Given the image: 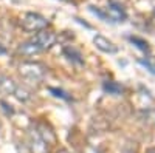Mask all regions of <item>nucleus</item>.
I'll use <instances>...</instances> for the list:
<instances>
[{
	"label": "nucleus",
	"instance_id": "obj_10",
	"mask_svg": "<svg viewBox=\"0 0 155 153\" xmlns=\"http://www.w3.org/2000/svg\"><path fill=\"white\" fill-rule=\"evenodd\" d=\"M104 90H106V91H110L112 94H120L123 88H121L120 85L113 84V82H109V84H106V85H104Z\"/></svg>",
	"mask_w": 155,
	"mask_h": 153
},
{
	"label": "nucleus",
	"instance_id": "obj_11",
	"mask_svg": "<svg viewBox=\"0 0 155 153\" xmlns=\"http://www.w3.org/2000/svg\"><path fill=\"white\" fill-rule=\"evenodd\" d=\"M130 42H132V43H138L137 46H138L140 49H143V51H147V43H146L144 40H140L138 37H130Z\"/></svg>",
	"mask_w": 155,
	"mask_h": 153
},
{
	"label": "nucleus",
	"instance_id": "obj_9",
	"mask_svg": "<svg viewBox=\"0 0 155 153\" xmlns=\"http://www.w3.org/2000/svg\"><path fill=\"white\" fill-rule=\"evenodd\" d=\"M64 53H65V54L68 56V59H70V60H74V62H78V63H82L81 54H79V53H76V51H74L73 48H65V49H64Z\"/></svg>",
	"mask_w": 155,
	"mask_h": 153
},
{
	"label": "nucleus",
	"instance_id": "obj_1",
	"mask_svg": "<svg viewBox=\"0 0 155 153\" xmlns=\"http://www.w3.org/2000/svg\"><path fill=\"white\" fill-rule=\"evenodd\" d=\"M19 73L23 79L31 81V82H39L44 79L47 68L39 62H23L19 67Z\"/></svg>",
	"mask_w": 155,
	"mask_h": 153
},
{
	"label": "nucleus",
	"instance_id": "obj_2",
	"mask_svg": "<svg viewBox=\"0 0 155 153\" xmlns=\"http://www.w3.org/2000/svg\"><path fill=\"white\" fill-rule=\"evenodd\" d=\"M20 25H22V28L25 31H30V33H37V31H41V30H45L48 27V20L41 16V14H37V12H27L22 20H20Z\"/></svg>",
	"mask_w": 155,
	"mask_h": 153
},
{
	"label": "nucleus",
	"instance_id": "obj_8",
	"mask_svg": "<svg viewBox=\"0 0 155 153\" xmlns=\"http://www.w3.org/2000/svg\"><path fill=\"white\" fill-rule=\"evenodd\" d=\"M14 96L19 99V100H22V102H25V100H28L30 97H31V94H30V91L28 90H25V88H22V87H19L17 85V88H16V91H14Z\"/></svg>",
	"mask_w": 155,
	"mask_h": 153
},
{
	"label": "nucleus",
	"instance_id": "obj_7",
	"mask_svg": "<svg viewBox=\"0 0 155 153\" xmlns=\"http://www.w3.org/2000/svg\"><path fill=\"white\" fill-rule=\"evenodd\" d=\"M16 88H17V84L12 79L5 78V76L0 78V93L2 94H14Z\"/></svg>",
	"mask_w": 155,
	"mask_h": 153
},
{
	"label": "nucleus",
	"instance_id": "obj_6",
	"mask_svg": "<svg viewBox=\"0 0 155 153\" xmlns=\"http://www.w3.org/2000/svg\"><path fill=\"white\" fill-rule=\"evenodd\" d=\"M17 53L19 54H22V56H34V54H39V53H42L41 51V48H39L34 42H33V39L31 40H28V42H25V43H22L20 46H19V49H17Z\"/></svg>",
	"mask_w": 155,
	"mask_h": 153
},
{
	"label": "nucleus",
	"instance_id": "obj_4",
	"mask_svg": "<svg viewBox=\"0 0 155 153\" xmlns=\"http://www.w3.org/2000/svg\"><path fill=\"white\" fill-rule=\"evenodd\" d=\"M93 43L96 45L98 49L104 51V53H109V54H115L116 51H118V46H116L112 40H109L107 37L101 36V34H96L93 37Z\"/></svg>",
	"mask_w": 155,
	"mask_h": 153
},
{
	"label": "nucleus",
	"instance_id": "obj_3",
	"mask_svg": "<svg viewBox=\"0 0 155 153\" xmlns=\"http://www.w3.org/2000/svg\"><path fill=\"white\" fill-rule=\"evenodd\" d=\"M33 42L41 48V51H45L56 43V34L51 31H47V30H41L33 37Z\"/></svg>",
	"mask_w": 155,
	"mask_h": 153
},
{
	"label": "nucleus",
	"instance_id": "obj_5",
	"mask_svg": "<svg viewBox=\"0 0 155 153\" xmlns=\"http://www.w3.org/2000/svg\"><path fill=\"white\" fill-rule=\"evenodd\" d=\"M106 9H107V12H109V19L113 20V22H123V20L126 19V12H124V9H123L118 3L110 2Z\"/></svg>",
	"mask_w": 155,
	"mask_h": 153
}]
</instances>
